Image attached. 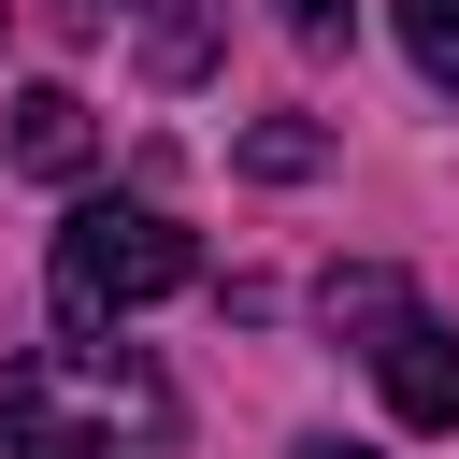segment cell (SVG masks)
<instances>
[{"label": "cell", "mask_w": 459, "mask_h": 459, "mask_svg": "<svg viewBox=\"0 0 459 459\" xmlns=\"http://www.w3.org/2000/svg\"><path fill=\"white\" fill-rule=\"evenodd\" d=\"M301 459H373V445H330V430H316V445H301Z\"/></svg>", "instance_id": "8fae6325"}, {"label": "cell", "mask_w": 459, "mask_h": 459, "mask_svg": "<svg viewBox=\"0 0 459 459\" xmlns=\"http://www.w3.org/2000/svg\"><path fill=\"white\" fill-rule=\"evenodd\" d=\"M316 316H330V330H387V316H402V273H373V258H344V273L316 287Z\"/></svg>", "instance_id": "52a82bcc"}, {"label": "cell", "mask_w": 459, "mask_h": 459, "mask_svg": "<svg viewBox=\"0 0 459 459\" xmlns=\"http://www.w3.org/2000/svg\"><path fill=\"white\" fill-rule=\"evenodd\" d=\"M387 14H402V57L459 100V0H387Z\"/></svg>", "instance_id": "ba28073f"}, {"label": "cell", "mask_w": 459, "mask_h": 459, "mask_svg": "<svg viewBox=\"0 0 459 459\" xmlns=\"http://www.w3.org/2000/svg\"><path fill=\"white\" fill-rule=\"evenodd\" d=\"M316 158H330V129H316V115H258V129H244V172H258V186H301Z\"/></svg>", "instance_id": "8992f818"}, {"label": "cell", "mask_w": 459, "mask_h": 459, "mask_svg": "<svg viewBox=\"0 0 459 459\" xmlns=\"http://www.w3.org/2000/svg\"><path fill=\"white\" fill-rule=\"evenodd\" d=\"M158 445H172V387L100 330L29 344L0 373V459H158Z\"/></svg>", "instance_id": "6da1fadb"}, {"label": "cell", "mask_w": 459, "mask_h": 459, "mask_svg": "<svg viewBox=\"0 0 459 459\" xmlns=\"http://www.w3.org/2000/svg\"><path fill=\"white\" fill-rule=\"evenodd\" d=\"M86 158H100V115H86L72 86H29V100H14V172H43V186H86Z\"/></svg>", "instance_id": "277c9868"}, {"label": "cell", "mask_w": 459, "mask_h": 459, "mask_svg": "<svg viewBox=\"0 0 459 459\" xmlns=\"http://www.w3.org/2000/svg\"><path fill=\"white\" fill-rule=\"evenodd\" d=\"M373 373H387V416H402V430H459V330H445V316L402 301V316L373 330Z\"/></svg>", "instance_id": "3957f363"}, {"label": "cell", "mask_w": 459, "mask_h": 459, "mask_svg": "<svg viewBox=\"0 0 459 459\" xmlns=\"http://www.w3.org/2000/svg\"><path fill=\"white\" fill-rule=\"evenodd\" d=\"M273 14H287V43H301V57H330V43L359 29V0H273Z\"/></svg>", "instance_id": "9c48e42d"}, {"label": "cell", "mask_w": 459, "mask_h": 459, "mask_svg": "<svg viewBox=\"0 0 459 459\" xmlns=\"http://www.w3.org/2000/svg\"><path fill=\"white\" fill-rule=\"evenodd\" d=\"M100 14H115V0H43V29H72V43H86Z\"/></svg>", "instance_id": "30bf717a"}, {"label": "cell", "mask_w": 459, "mask_h": 459, "mask_svg": "<svg viewBox=\"0 0 459 459\" xmlns=\"http://www.w3.org/2000/svg\"><path fill=\"white\" fill-rule=\"evenodd\" d=\"M129 43H143V86H201L215 72V0H129Z\"/></svg>", "instance_id": "5b68a950"}, {"label": "cell", "mask_w": 459, "mask_h": 459, "mask_svg": "<svg viewBox=\"0 0 459 459\" xmlns=\"http://www.w3.org/2000/svg\"><path fill=\"white\" fill-rule=\"evenodd\" d=\"M172 287H201V244L158 201H72V230H57V330H115V316H143Z\"/></svg>", "instance_id": "7a4b0ae2"}]
</instances>
